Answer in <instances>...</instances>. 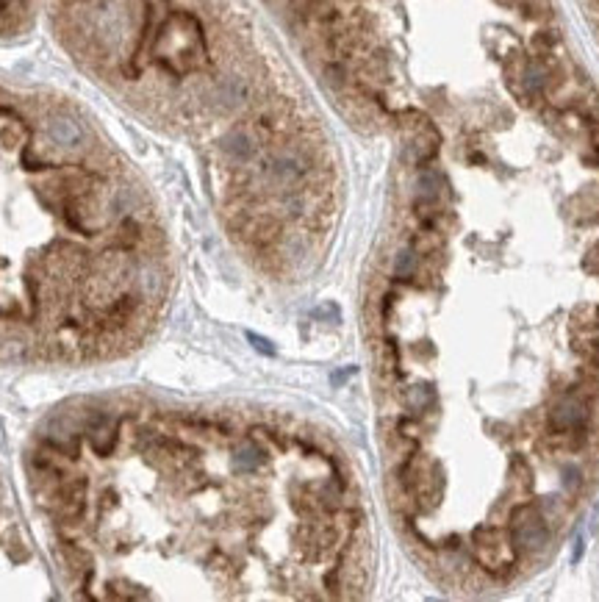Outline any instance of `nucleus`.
<instances>
[{"mask_svg":"<svg viewBox=\"0 0 599 602\" xmlns=\"http://www.w3.org/2000/svg\"><path fill=\"white\" fill-rule=\"evenodd\" d=\"M133 289L139 297H147V300H159L164 292H166V273H164L159 264H142L133 277H131Z\"/></svg>","mask_w":599,"mask_h":602,"instance_id":"obj_4","label":"nucleus"},{"mask_svg":"<svg viewBox=\"0 0 599 602\" xmlns=\"http://www.w3.org/2000/svg\"><path fill=\"white\" fill-rule=\"evenodd\" d=\"M203 34L192 17H175L159 42V58L166 67L186 72L203 61Z\"/></svg>","mask_w":599,"mask_h":602,"instance_id":"obj_1","label":"nucleus"},{"mask_svg":"<svg viewBox=\"0 0 599 602\" xmlns=\"http://www.w3.org/2000/svg\"><path fill=\"white\" fill-rule=\"evenodd\" d=\"M22 358H25V344L22 341H14V339L0 341V361L14 364V361H22Z\"/></svg>","mask_w":599,"mask_h":602,"instance_id":"obj_8","label":"nucleus"},{"mask_svg":"<svg viewBox=\"0 0 599 602\" xmlns=\"http://www.w3.org/2000/svg\"><path fill=\"white\" fill-rule=\"evenodd\" d=\"M219 148H222V153H225L230 162H250V159L256 156V150H258L256 136H253L250 131H244V128L228 131V133L222 136Z\"/></svg>","mask_w":599,"mask_h":602,"instance_id":"obj_5","label":"nucleus"},{"mask_svg":"<svg viewBox=\"0 0 599 602\" xmlns=\"http://www.w3.org/2000/svg\"><path fill=\"white\" fill-rule=\"evenodd\" d=\"M211 100H214V109H219V111L239 109V106L247 100V84H244L239 75H228V78H222L217 84Z\"/></svg>","mask_w":599,"mask_h":602,"instance_id":"obj_6","label":"nucleus"},{"mask_svg":"<svg viewBox=\"0 0 599 602\" xmlns=\"http://www.w3.org/2000/svg\"><path fill=\"white\" fill-rule=\"evenodd\" d=\"M42 438H45V444H48V447L58 450L61 455H67V458H78V433H75L72 428L61 425L58 419H53V422L45 428Z\"/></svg>","mask_w":599,"mask_h":602,"instance_id":"obj_7","label":"nucleus"},{"mask_svg":"<svg viewBox=\"0 0 599 602\" xmlns=\"http://www.w3.org/2000/svg\"><path fill=\"white\" fill-rule=\"evenodd\" d=\"M48 136H51V142L58 145V148H81L84 145V128L72 119V117H67V114H53L51 119H48Z\"/></svg>","mask_w":599,"mask_h":602,"instance_id":"obj_3","label":"nucleus"},{"mask_svg":"<svg viewBox=\"0 0 599 602\" xmlns=\"http://www.w3.org/2000/svg\"><path fill=\"white\" fill-rule=\"evenodd\" d=\"M250 341H256V347H258V350H267V353H272L270 341H264V339H258V336H253V333H250Z\"/></svg>","mask_w":599,"mask_h":602,"instance_id":"obj_9","label":"nucleus"},{"mask_svg":"<svg viewBox=\"0 0 599 602\" xmlns=\"http://www.w3.org/2000/svg\"><path fill=\"white\" fill-rule=\"evenodd\" d=\"M84 433L89 438V444L95 447V452L100 455H109L119 438V417L117 414H109V411H100V414H92L86 419V428Z\"/></svg>","mask_w":599,"mask_h":602,"instance_id":"obj_2","label":"nucleus"}]
</instances>
